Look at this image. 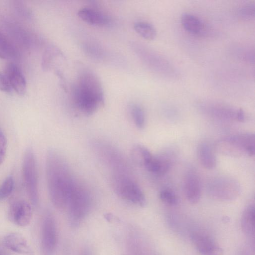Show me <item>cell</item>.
<instances>
[{
  "instance_id": "4",
  "label": "cell",
  "mask_w": 255,
  "mask_h": 255,
  "mask_svg": "<svg viewBox=\"0 0 255 255\" xmlns=\"http://www.w3.org/2000/svg\"><path fill=\"white\" fill-rule=\"evenodd\" d=\"M131 172L111 174V183L115 193L123 200L138 205L144 206L145 196Z\"/></svg>"
},
{
  "instance_id": "6",
  "label": "cell",
  "mask_w": 255,
  "mask_h": 255,
  "mask_svg": "<svg viewBox=\"0 0 255 255\" xmlns=\"http://www.w3.org/2000/svg\"><path fill=\"white\" fill-rule=\"evenodd\" d=\"M22 176L27 194L31 203L36 206L39 200L38 174L35 157L31 148L25 151L22 163Z\"/></svg>"
},
{
  "instance_id": "14",
  "label": "cell",
  "mask_w": 255,
  "mask_h": 255,
  "mask_svg": "<svg viewBox=\"0 0 255 255\" xmlns=\"http://www.w3.org/2000/svg\"><path fill=\"white\" fill-rule=\"evenodd\" d=\"M78 15L83 21L92 25L106 26L111 23L107 15L90 7L81 8L78 12Z\"/></svg>"
},
{
  "instance_id": "23",
  "label": "cell",
  "mask_w": 255,
  "mask_h": 255,
  "mask_svg": "<svg viewBox=\"0 0 255 255\" xmlns=\"http://www.w3.org/2000/svg\"><path fill=\"white\" fill-rule=\"evenodd\" d=\"M131 114L136 126L142 129L145 126V117L143 109L138 105H134L131 108Z\"/></svg>"
},
{
  "instance_id": "29",
  "label": "cell",
  "mask_w": 255,
  "mask_h": 255,
  "mask_svg": "<svg viewBox=\"0 0 255 255\" xmlns=\"http://www.w3.org/2000/svg\"><path fill=\"white\" fill-rule=\"evenodd\" d=\"M245 119V114L241 109H238L237 113V120L240 122H243Z\"/></svg>"
},
{
  "instance_id": "5",
  "label": "cell",
  "mask_w": 255,
  "mask_h": 255,
  "mask_svg": "<svg viewBox=\"0 0 255 255\" xmlns=\"http://www.w3.org/2000/svg\"><path fill=\"white\" fill-rule=\"evenodd\" d=\"M91 203L92 198L89 190L77 180L66 208L72 226H78L85 218L90 210Z\"/></svg>"
},
{
  "instance_id": "8",
  "label": "cell",
  "mask_w": 255,
  "mask_h": 255,
  "mask_svg": "<svg viewBox=\"0 0 255 255\" xmlns=\"http://www.w3.org/2000/svg\"><path fill=\"white\" fill-rule=\"evenodd\" d=\"M57 244L56 224L53 215L46 213L41 228L40 249L42 255H53Z\"/></svg>"
},
{
  "instance_id": "18",
  "label": "cell",
  "mask_w": 255,
  "mask_h": 255,
  "mask_svg": "<svg viewBox=\"0 0 255 255\" xmlns=\"http://www.w3.org/2000/svg\"><path fill=\"white\" fill-rule=\"evenodd\" d=\"M143 166L147 171L152 173L163 175L166 173L170 168V163L165 158L153 156L152 158L146 162Z\"/></svg>"
},
{
  "instance_id": "28",
  "label": "cell",
  "mask_w": 255,
  "mask_h": 255,
  "mask_svg": "<svg viewBox=\"0 0 255 255\" xmlns=\"http://www.w3.org/2000/svg\"><path fill=\"white\" fill-rule=\"evenodd\" d=\"M7 139L4 133L0 130V165L4 161L7 149Z\"/></svg>"
},
{
  "instance_id": "13",
  "label": "cell",
  "mask_w": 255,
  "mask_h": 255,
  "mask_svg": "<svg viewBox=\"0 0 255 255\" xmlns=\"http://www.w3.org/2000/svg\"><path fill=\"white\" fill-rule=\"evenodd\" d=\"M5 73L9 79L12 89L19 95H24L26 91V81L19 67L14 63H10Z\"/></svg>"
},
{
  "instance_id": "9",
  "label": "cell",
  "mask_w": 255,
  "mask_h": 255,
  "mask_svg": "<svg viewBox=\"0 0 255 255\" xmlns=\"http://www.w3.org/2000/svg\"><path fill=\"white\" fill-rule=\"evenodd\" d=\"M190 240L197 250L202 255H221L223 249L207 233L201 231L192 232Z\"/></svg>"
},
{
  "instance_id": "31",
  "label": "cell",
  "mask_w": 255,
  "mask_h": 255,
  "mask_svg": "<svg viewBox=\"0 0 255 255\" xmlns=\"http://www.w3.org/2000/svg\"></svg>"
},
{
  "instance_id": "30",
  "label": "cell",
  "mask_w": 255,
  "mask_h": 255,
  "mask_svg": "<svg viewBox=\"0 0 255 255\" xmlns=\"http://www.w3.org/2000/svg\"><path fill=\"white\" fill-rule=\"evenodd\" d=\"M80 255H92V254L88 249L85 248L82 251Z\"/></svg>"
},
{
  "instance_id": "20",
  "label": "cell",
  "mask_w": 255,
  "mask_h": 255,
  "mask_svg": "<svg viewBox=\"0 0 255 255\" xmlns=\"http://www.w3.org/2000/svg\"><path fill=\"white\" fill-rule=\"evenodd\" d=\"M15 48L8 38L0 32V58L10 59L15 56Z\"/></svg>"
},
{
  "instance_id": "19",
  "label": "cell",
  "mask_w": 255,
  "mask_h": 255,
  "mask_svg": "<svg viewBox=\"0 0 255 255\" xmlns=\"http://www.w3.org/2000/svg\"><path fill=\"white\" fill-rule=\"evenodd\" d=\"M181 23L188 32L194 34L200 33L203 29L202 21L196 16L189 13H184L181 16Z\"/></svg>"
},
{
  "instance_id": "15",
  "label": "cell",
  "mask_w": 255,
  "mask_h": 255,
  "mask_svg": "<svg viewBox=\"0 0 255 255\" xmlns=\"http://www.w3.org/2000/svg\"><path fill=\"white\" fill-rule=\"evenodd\" d=\"M145 243L136 232H129L127 240V255H150Z\"/></svg>"
},
{
  "instance_id": "24",
  "label": "cell",
  "mask_w": 255,
  "mask_h": 255,
  "mask_svg": "<svg viewBox=\"0 0 255 255\" xmlns=\"http://www.w3.org/2000/svg\"><path fill=\"white\" fill-rule=\"evenodd\" d=\"M14 186V180L12 176L7 177L0 185V201L9 197Z\"/></svg>"
},
{
  "instance_id": "27",
  "label": "cell",
  "mask_w": 255,
  "mask_h": 255,
  "mask_svg": "<svg viewBox=\"0 0 255 255\" xmlns=\"http://www.w3.org/2000/svg\"><path fill=\"white\" fill-rule=\"evenodd\" d=\"M0 90L5 92H10L13 90L6 74L1 72H0Z\"/></svg>"
},
{
  "instance_id": "1",
  "label": "cell",
  "mask_w": 255,
  "mask_h": 255,
  "mask_svg": "<svg viewBox=\"0 0 255 255\" xmlns=\"http://www.w3.org/2000/svg\"><path fill=\"white\" fill-rule=\"evenodd\" d=\"M46 176L52 204L59 210L65 209L77 180L65 158L54 149L49 150L47 153Z\"/></svg>"
},
{
  "instance_id": "3",
  "label": "cell",
  "mask_w": 255,
  "mask_h": 255,
  "mask_svg": "<svg viewBox=\"0 0 255 255\" xmlns=\"http://www.w3.org/2000/svg\"><path fill=\"white\" fill-rule=\"evenodd\" d=\"M214 149L218 153L230 157H252L255 153V137L254 133H240L224 137L215 143Z\"/></svg>"
},
{
  "instance_id": "12",
  "label": "cell",
  "mask_w": 255,
  "mask_h": 255,
  "mask_svg": "<svg viewBox=\"0 0 255 255\" xmlns=\"http://www.w3.org/2000/svg\"><path fill=\"white\" fill-rule=\"evenodd\" d=\"M3 244L8 249L18 254L33 255L34 250L27 240L20 234L11 233L3 239Z\"/></svg>"
},
{
  "instance_id": "2",
  "label": "cell",
  "mask_w": 255,
  "mask_h": 255,
  "mask_svg": "<svg viewBox=\"0 0 255 255\" xmlns=\"http://www.w3.org/2000/svg\"><path fill=\"white\" fill-rule=\"evenodd\" d=\"M72 96L78 109L91 115L104 103L103 91L100 81L92 72L85 71L79 77L72 88Z\"/></svg>"
},
{
  "instance_id": "17",
  "label": "cell",
  "mask_w": 255,
  "mask_h": 255,
  "mask_svg": "<svg viewBox=\"0 0 255 255\" xmlns=\"http://www.w3.org/2000/svg\"><path fill=\"white\" fill-rule=\"evenodd\" d=\"M241 227L244 233L250 237H255V208L254 204L248 205L243 211Z\"/></svg>"
},
{
  "instance_id": "25",
  "label": "cell",
  "mask_w": 255,
  "mask_h": 255,
  "mask_svg": "<svg viewBox=\"0 0 255 255\" xmlns=\"http://www.w3.org/2000/svg\"><path fill=\"white\" fill-rule=\"evenodd\" d=\"M159 196L160 200L167 205L174 206L178 203L177 195L170 189H163L161 190L159 193Z\"/></svg>"
},
{
  "instance_id": "7",
  "label": "cell",
  "mask_w": 255,
  "mask_h": 255,
  "mask_svg": "<svg viewBox=\"0 0 255 255\" xmlns=\"http://www.w3.org/2000/svg\"><path fill=\"white\" fill-rule=\"evenodd\" d=\"M208 194L221 201H230L237 197L241 192L239 183L228 176H218L211 179L207 185Z\"/></svg>"
},
{
  "instance_id": "26",
  "label": "cell",
  "mask_w": 255,
  "mask_h": 255,
  "mask_svg": "<svg viewBox=\"0 0 255 255\" xmlns=\"http://www.w3.org/2000/svg\"><path fill=\"white\" fill-rule=\"evenodd\" d=\"M255 6L254 4H250L242 7L239 12L240 15L245 19H252L255 17Z\"/></svg>"
},
{
  "instance_id": "16",
  "label": "cell",
  "mask_w": 255,
  "mask_h": 255,
  "mask_svg": "<svg viewBox=\"0 0 255 255\" xmlns=\"http://www.w3.org/2000/svg\"><path fill=\"white\" fill-rule=\"evenodd\" d=\"M198 159L202 166L207 169H212L216 165V158L213 148L207 143L200 144L197 149Z\"/></svg>"
},
{
  "instance_id": "22",
  "label": "cell",
  "mask_w": 255,
  "mask_h": 255,
  "mask_svg": "<svg viewBox=\"0 0 255 255\" xmlns=\"http://www.w3.org/2000/svg\"><path fill=\"white\" fill-rule=\"evenodd\" d=\"M210 108L211 113L218 118L237 120L238 109L219 105H214Z\"/></svg>"
},
{
  "instance_id": "10",
  "label": "cell",
  "mask_w": 255,
  "mask_h": 255,
  "mask_svg": "<svg viewBox=\"0 0 255 255\" xmlns=\"http://www.w3.org/2000/svg\"><path fill=\"white\" fill-rule=\"evenodd\" d=\"M9 220L15 225L25 227L31 222L32 209L29 204L22 199H15L10 204L8 211Z\"/></svg>"
},
{
  "instance_id": "11",
  "label": "cell",
  "mask_w": 255,
  "mask_h": 255,
  "mask_svg": "<svg viewBox=\"0 0 255 255\" xmlns=\"http://www.w3.org/2000/svg\"><path fill=\"white\" fill-rule=\"evenodd\" d=\"M183 188L185 195L189 203L196 204L200 199L202 184L198 175L194 172L187 173L184 180Z\"/></svg>"
},
{
  "instance_id": "21",
  "label": "cell",
  "mask_w": 255,
  "mask_h": 255,
  "mask_svg": "<svg viewBox=\"0 0 255 255\" xmlns=\"http://www.w3.org/2000/svg\"><path fill=\"white\" fill-rule=\"evenodd\" d=\"M134 29L139 35L146 39L152 40L156 35L154 26L146 22L138 21L135 23Z\"/></svg>"
}]
</instances>
